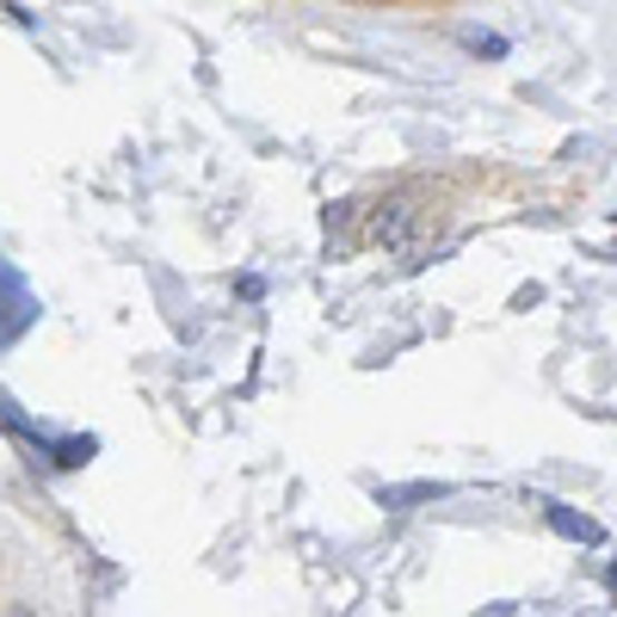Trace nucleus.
Here are the masks:
<instances>
[{"mask_svg":"<svg viewBox=\"0 0 617 617\" xmlns=\"http://www.w3.org/2000/svg\"><path fill=\"white\" fill-rule=\"evenodd\" d=\"M543 507V519H550V531H562V537H575V543H605V531H599V519H587V512H575V507H562V500H537Z\"/></svg>","mask_w":617,"mask_h":617,"instance_id":"nucleus-2","label":"nucleus"},{"mask_svg":"<svg viewBox=\"0 0 617 617\" xmlns=\"http://www.w3.org/2000/svg\"><path fill=\"white\" fill-rule=\"evenodd\" d=\"M444 494H451V482H402V488H376V507L408 512V507H420V500H444Z\"/></svg>","mask_w":617,"mask_h":617,"instance_id":"nucleus-3","label":"nucleus"},{"mask_svg":"<svg viewBox=\"0 0 617 617\" xmlns=\"http://www.w3.org/2000/svg\"><path fill=\"white\" fill-rule=\"evenodd\" d=\"M457 43H463V50H470V56H488V62H500V56H512V43L507 38H500V31H457Z\"/></svg>","mask_w":617,"mask_h":617,"instance_id":"nucleus-4","label":"nucleus"},{"mask_svg":"<svg viewBox=\"0 0 617 617\" xmlns=\"http://www.w3.org/2000/svg\"><path fill=\"white\" fill-rule=\"evenodd\" d=\"M31 322H38V296H31V284L19 278L7 259H0V346H7V340H19Z\"/></svg>","mask_w":617,"mask_h":617,"instance_id":"nucleus-1","label":"nucleus"}]
</instances>
